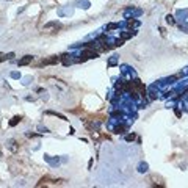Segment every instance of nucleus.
<instances>
[{
    "label": "nucleus",
    "instance_id": "1",
    "mask_svg": "<svg viewBox=\"0 0 188 188\" xmlns=\"http://www.w3.org/2000/svg\"><path fill=\"white\" fill-rule=\"evenodd\" d=\"M82 56H83V58H82L83 61H85V60H91V58H97V56H99V52L94 50L92 47H86V49L82 52Z\"/></svg>",
    "mask_w": 188,
    "mask_h": 188
},
{
    "label": "nucleus",
    "instance_id": "2",
    "mask_svg": "<svg viewBox=\"0 0 188 188\" xmlns=\"http://www.w3.org/2000/svg\"><path fill=\"white\" fill-rule=\"evenodd\" d=\"M60 61H61V58H60V56H56V55H54V56H50V58L41 60L39 64H44V66H47V64H56V63H60Z\"/></svg>",
    "mask_w": 188,
    "mask_h": 188
},
{
    "label": "nucleus",
    "instance_id": "3",
    "mask_svg": "<svg viewBox=\"0 0 188 188\" xmlns=\"http://www.w3.org/2000/svg\"><path fill=\"white\" fill-rule=\"evenodd\" d=\"M32 61H33V56H32V55H25V56L20 58L17 64H19V66H27V64H30Z\"/></svg>",
    "mask_w": 188,
    "mask_h": 188
},
{
    "label": "nucleus",
    "instance_id": "4",
    "mask_svg": "<svg viewBox=\"0 0 188 188\" xmlns=\"http://www.w3.org/2000/svg\"><path fill=\"white\" fill-rule=\"evenodd\" d=\"M8 149L11 152H17V150H19V146H17V143H16L14 140H11L10 143H8Z\"/></svg>",
    "mask_w": 188,
    "mask_h": 188
},
{
    "label": "nucleus",
    "instance_id": "5",
    "mask_svg": "<svg viewBox=\"0 0 188 188\" xmlns=\"http://www.w3.org/2000/svg\"><path fill=\"white\" fill-rule=\"evenodd\" d=\"M127 27H128V28L140 27V20H136V19H128V20H127Z\"/></svg>",
    "mask_w": 188,
    "mask_h": 188
},
{
    "label": "nucleus",
    "instance_id": "6",
    "mask_svg": "<svg viewBox=\"0 0 188 188\" xmlns=\"http://www.w3.org/2000/svg\"><path fill=\"white\" fill-rule=\"evenodd\" d=\"M20 121H22V116H14L13 119L10 121V126H11V127H14V126H17V124H19Z\"/></svg>",
    "mask_w": 188,
    "mask_h": 188
},
{
    "label": "nucleus",
    "instance_id": "7",
    "mask_svg": "<svg viewBox=\"0 0 188 188\" xmlns=\"http://www.w3.org/2000/svg\"><path fill=\"white\" fill-rule=\"evenodd\" d=\"M132 36H135V32H126V33L121 34V38L124 39V41H126V39H130Z\"/></svg>",
    "mask_w": 188,
    "mask_h": 188
},
{
    "label": "nucleus",
    "instance_id": "8",
    "mask_svg": "<svg viewBox=\"0 0 188 188\" xmlns=\"http://www.w3.org/2000/svg\"><path fill=\"white\" fill-rule=\"evenodd\" d=\"M54 27H60L56 22H49V24H46L44 25V30H50V28H54Z\"/></svg>",
    "mask_w": 188,
    "mask_h": 188
},
{
    "label": "nucleus",
    "instance_id": "9",
    "mask_svg": "<svg viewBox=\"0 0 188 188\" xmlns=\"http://www.w3.org/2000/svg\"><path fill=\"white\" fill-rule=\"evenodd\" d=\"M116 28H119V24H110V25H107V32H110V30H116Z\"/></svg>",
    "mask_w": 188,
    "mask_h": 188
},
{
    "label": "nucleus",
    "instance_id": "10",
    "mask_svg": "<svg viewBox=\"0 0 188 188\" xmlns=\"http://www.w3.org/2000/svg\"><path fill=\"white\" fill-rule=\"evenodd\" d=\"M124 130H126L124 126H118V127L114 128V133H124Z\"/></svg>",
    "mask_w": 188,
    "mask_h": 188
},
{
    "label": "nucleus",
    "instance_id": "11",
    "mask_svg": "<svg viewBox=\"0 0 188 188\" xmlns=\"http://www.w3.org/2000/svg\"><path fill=\"white\" fill-rule=\"evenodd\" d=\"M166 22L169 24V25H174V24H176V20H174V17H172V16H169V14L166 16Z\"/></svg>",
    "mask_w": 188,
    "mask_h": 188
},
{
    "label": "nucleus",
    "instance_id": "12",
    "mask_svg": "<svg viewBox=\"0 0 188 188\" xmlns=\"http://www.w3.org/2000/svg\"><path fill=\"white\" fill-rule=\"evenodd\" d=\"M116 63H118V58H116V56H113V58H110V61H108V64H110V66H114Z\"/></svg>",
    "mask_w": 188,
    "mask_h": 188
},
{
    "label": "nucleus",
    "instance_id": "13",
    "mask_svg": "<svg viewBox=\"0 0 188 188\" xmlns=\"http://www.w3.org/2000/svg\"><path fill=\"white\" fill-rule=\"evenodd\" d=\"M184 74H176V75H172V77H169V82H172V80H177V78H180Z\"/></svg>",
    "mask_w": 188,
    "mask_h": 188
},
{
    "label": "nucleus",
    "instance_id": "14",
    "mask_svg": "<svg viewBox=\"0 0 188 188\" xmlns=\"http://www.w3.org/2000/svg\"><path fill=\"white\" fill-rule=\"evenodd\" d=\"M114 46H116V47H121V46H124V39H122V38H121V39H118Z\"/></svg>",
    "mask_w": 188,
    "mask_h": 188
},
{
    "label": "nucleus",
    "instance_id": "15",
    "mask_svg": "<svg viewBox=\"0 0 188 188\" xmlns=\"http://www.w3.org/2000/svg\"><path fill=\"white\" fill-rule=\"evenodd\" d=\"M135 140V135L132 133V135H127V136H126V141H133Z\"/></svg>",
    "mask_w": 188,
    "mask_h": 188
},
{
    "label": "nucleus",
    "instance_id": "16",
    "mask_svg": "<svg viewBox=\"0 0 188 188\" xmlns=\"http://www.w3.org/2000/svg\"><path fill=\"white\" fill-rule=\"evenodd\" d=\"M174 113H176V116H179V118L182 116V111H180L179 108H174Z\"/></svg>",
    "mask_w": 188,
    "mask_h": 188
},
{
    "label": "nucleus",
    "instance_id": "17",
    "mask_svg": "<svg viewBox=\"0 0 188 188\" xmlns=\"http://www.w3.org/2000/svg\"><path fill=\"white\" fill-rule=\"evenodd\" d=\"M13 58H14V54H13V52H11V54H8V55H6V60H13Z\"/></svg>",
    "mask_w": 188,
    "mask_h": 188
},
{
    "label": "nucleus",
    "instance_id": "18",
    "mask_svg": "<svg viewBox=\"0 0 188 188\" xmlns=\"http://www.w3.org/2000/svg\"><path fill=\"white\" fill-rule=\"evenodd\" d=\"M5 60H6V55H3V54H0V63H2V61H5Z\"/></svg>",
    "mask_w": 188,
    "mask_h": 188
}]
</instances>
